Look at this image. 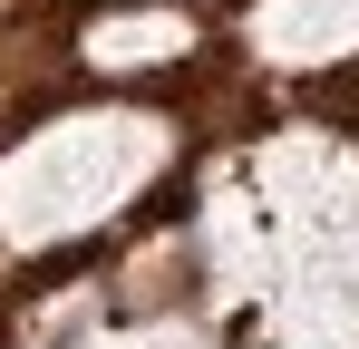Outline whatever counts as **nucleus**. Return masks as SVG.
<instances>
[{"label":"nucleus","instance_id":"nucleus-2","mask_svg":"<svg viewBox=\"0 0 359 349\" xmlns=\"http://www.w3.org/2000/svg\"><path fill=\"white\" fill-rule=\"evenodd\" d=\"M165 146H175L165 116H126V107H88L68 126H49V136H29L0 165V233H10V252L107 224L136 184H156Z\"/></svg>","mask_w":359,"mask_h":349},{"label":"nucleus","instance_id":"nucleus-3","mask_svg":"<svg viewBox=\"0 0 359 349\" xmlns=\"http://www.w3.org/2000/svg\"><path fill=\"white\" fill-rule=\"evenodd\" d=\"M243 29L272 68H330V58H359V0H252Z\"/></svg>","mask_w":359,"mask_h":349},{"label":"nucleus","instance_id":"nucleus-5","mask_svg":"<svg viewBox=\"0 0 359 349\" xmlns=\"http://www.w3.org/2000/svg\"><path fill=\"white\" fill-rule=\"evenodd\" d=\"M97 349H204V330H184V320H136V330H107Z\"/></svg>","mask_w":359,"mask_h":349},{"label":"nucleus","instance_id":"nucleus-4","mask_svg":"<svg viewBox=\"0 0 359 349\" xmlns=\"http://www.w3.org/2000/svg\"><path fill=\"white\" fill-rule=\"evenodd\" d=\"M184 49H194V20L184 10H107L88 29L97 68H156V58H184Z\"/></svg>","mask_w":359,"mask_h":349},{"label":"nucleus","instance_id":"nucleus-1","mask_svg":"<svg viewBox=\"0 0 359 349\" xmlns=\"http://www.w3.org/2000/svg\"><path fill=\"white\" fill-rule=\"evenodd\" d=\"M262 184L282 194V291L272 320L282 349H359V156L292 136L262 156Z\"/></svg>","mask_w":359,"mask_h":349}]
</instances>
